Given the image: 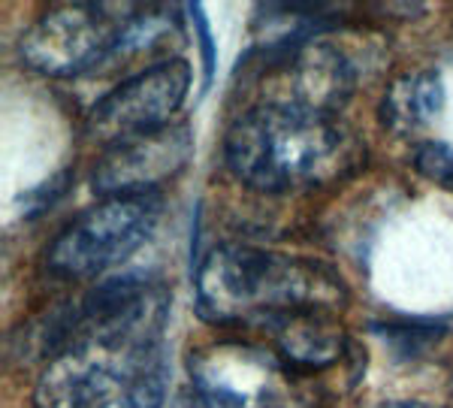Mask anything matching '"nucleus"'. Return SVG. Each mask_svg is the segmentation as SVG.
Masks as SVG:
<instances>
[{"mask_svg":"<svg viewBox=\"0 0 453 408\" xmlns=\"http://www.w3.org/2000/svg\"><path fill=\"white\" fill-rule=\"evenodd\" d=\"M345 305L348 284L333 266L251 245L209 251L194 275V312L215 327H248L269 336L296 318H335Z\"/></svg>","mask_w":453,"mask_h":408,"instance_id":"obj_1","label":"nucleus"},{"mask_svg":"<svg viewBox=\"0 0 453 408\" xmlns=\"http://www.w3.org/2000/svg\"><path fill=\"white\" fill-rule=\"evenodd\" d=\"M357 142L335 112L294 104L248 106L224 136L226 170L260 194L324 185L350 166Z\"/></svg>","mask_w":453,"mask_h":408,"instance_id":"obj_2","label":"nucleus"},{"mask_svg":"<svg viewBox=\"0 0 453 408\" xmlns=\"http://www.w3.org/2000/svg\"><path fill=\"white\" fill-rule=\"evenodd\" d=\"M188 378L206 408H318L314 373L275 345L221 339L188 354Z\"/></svg>","mask_w":453,"mask_h":408,"instance_id":"obj_3","label":"nucleus"},{"mask_svg":"<svg viewBox=\"0 0 453 408\" xmlns=\"http://www.w3.org/2000/svg\"><path fill=\"white\" fill-rule=\"evenodd\" d=\"M164 215L160 194L106 196L79 212L46 249V269L58 279H94L124 264L155 233Z\"/></svg>","mask_w":453,"mask_h":408,"instance_id":"obj_4","label":"nucleus"},{"mask_svg":"<svg viewBox=\"0 0 453 408\" xmlns=\"http://www.w3.org/2000/svg\"><path fill=\"white\" fill-rule=\"evenodd\" d=\"M134 16L136 10H121V4L58 6L21 36V61L49 79H76L115 58Z\"/></svg>","mask_w":453,"mask_h":408,"instance_id":"obj_5","label":"nucleus"},{"mask_svg":"<svg viewBox=\"0 0 453 408\" xmlns=\"http://www.w3.org/2000/svg\"><path fill=\"white\" fill-rule=\"evenodd\" d=\"M191 79L194 73L185 58H166L124 79L91 106L85 119V140L109 149L170 127L191 91Z\"/></svg>","mask_w":453,"mask_h":408,"instance_id":"obj_6","label":"nucleus"},{"mask_svg":"<svg viewBox=\"0 0 453 408\" xmlns=\"http://www.w3.org/2000/svg\"><path fill=\"white\" fill-rule=\"evenodd\" d=\"M194 134L185 125H170L157 134L104 149L91 166V191L97 196L160 194L157 188L191 160Z\"/></svg>","mask_w":453,"mask_h":408,"instance_id":"obj_7","label":"nucleus"},{"mask_svg":"<svg viewBox=\"0 0 453 408\" xmlns=\"http://www.w3.org/2000/svg\"><path fill=\"white\" fill-rule=\"evenodd\" d=\"M441 104H444V85L438 79V73L433 70L408 73V76H399L396 82H390V89L384 91L378 119L393 134L411 136L441 112Z\"/></svg>","mask_w":453,"mask_h":408,"instance_id":"obj_8","label":"nucleus"},{"mask_svg":"<svg viewBox=\"0 0 453 408\" xmlns=\"http://www.w3.org/2000/svg\"><path fill=\"white\" fill-rule=\"evenodd\" d=\"M414 166L420 176H426L435 185L453 191V145L448 142H420L418 155H414Z\"/></svg>","mask_w":453,"mask_h":408,"instance_id":"obj_9","label":"nucleus"},{"mask_svg":"<svg viewBox=\"0 0 453 408\" xmlns=\"http://www.w3.org/2000/svg\"><path fill=\"white\" fill-rule=\"evenodd\" d=\"M384 333H390V342L396 348H408L411 354H418L420 348H426L429 342L441 336V327L435 324H426V320H418V324H390V327H381Z\"/></svg>","mask_w":453,"mask_h":408,"instance_id":"obj_10","label":"nucleus"},{"mask_svg":"<svg viewBox=\"0 0 453 408\" xmlns=\"http://www.w3.org/2000/svg\"><path fill=\"white\" fill-rule=\"evenodd\" d=\"M188 16H191L194 27H196V40H200L203 49V61H206V76H203V91H209L211 79H215V36L209 31L206 12H203L200 4H188Z\"/></svg>","mask_w":453,"mask_h":408,"instance_id":"obj_11","label":"nucleus"},{"mask_svg":"<svg viewBox=\"0 0 453 408\" xmlns=\"http://www.w3.org/2000/svg\"><path fill=\"white\" fill-rule=\"evenodd\" d=\"M390 408H426V405H418V403H396V405H390Z\"/></svg>","mask_w":453,"mask_h":408,"instance_id":"obj_12","label":"nucleus"}]
</instances>
